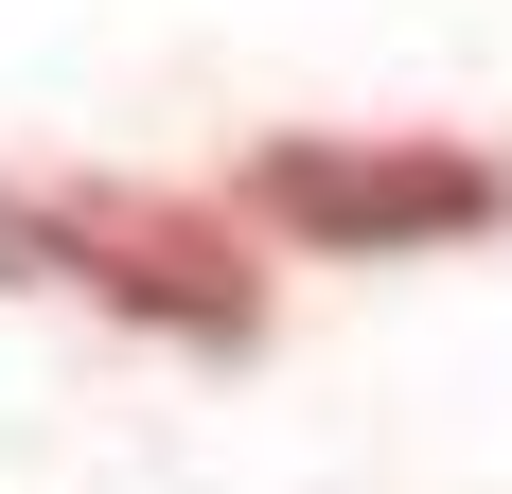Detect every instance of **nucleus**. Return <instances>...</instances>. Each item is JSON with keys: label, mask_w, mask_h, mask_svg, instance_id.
I'll return each instance as SVG.
<instances>
[{"label": "nucleus", "mask_w": 512, "mask_h": 494, "mask_svg": "<svg viewBox=\"0 0 512 494\" xmlns=\"http://www.w3.org/2000/svg\"><path fill=\"white\" fill-rule=\"evenodd\" d=\"M248 212L301 247H460L477 212H495V159L477 142H265L248 159Z\"/></svg>", "instance_id": "f03ea898"}, {"label": "nucleus", "mask_w": 512, "mask_h": 494, "mask_svg": "<svg viewBox=\"0 0 512 494\" xmlns=\"http://www.w3.org/2000/svg\"><path fill=\"white\" fill-rule=\"evenodd\" d=\"M0 283H89L142 336H195V353L265 336L248 247L212 230L195 195H159V177H0Z\"/></svg>", "instance_id": "f257e3e1"}]
</instances>
